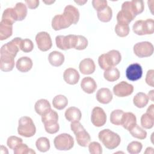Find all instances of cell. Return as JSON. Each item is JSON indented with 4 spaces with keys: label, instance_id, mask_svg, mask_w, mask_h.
<instances>
[{
    "label": "cell",
    "instance_id": "49",
    "mask_svg": "<svg viewBox=\"0 0 154 154\" xmlns=\"http://www.w3.org/2000/svg\"><path fill=\"white\" fill-rule=\"evenodd\" d=\"M153 77H154V70L152 69L149 70L147 72L146 76V82L151 87L154 86Z\"/></svg>",
    "mask_w": 154,
    "mask_h": 154
},
{
    "label": "cell",
    "instance_id": "3",
    "mask_svg": "<svg viewBox=\"0 0 154 154\" xmlns=\"http://www.w3.org/2000/svg\"><path fill=\"white\" fill-rule=\"evenodd\" d=\"M98 138L104 146L109 150L117 147L121 141L120 137L108 129L100 131L98 134Z\"/></svg>",
    "mask_w": 154,
    "mask_h": 154
},
{
    "label": "cell",
    "instance_id": "6",
    "mask_svg": "<svg viewBox=\"0 0 154 154\" xmlns=\"http://www.w3.org/2000/svg\"><path fill=\"white\" fill-rule=\"evenodd\" d=\"M136 17L131 6V1H125L122 5V10L117 13V23L129 25Z\"/></svg>",
    "mask_w": 154,
    "mask_h": 154
},
{
    "label": "cell",
    "instance_id": "9",
    "mask_svg": "<svg viewBox=\"0 0 154 154\" xmlns=\"http://www.w3.org/2000/svg\"><path fill=\"white\" fill-rule=\"evenodd\" d=\"M22 40L20 37H16L4 45L1 48V54L7 55L14 58L20 49V45Z\"/></svg>",
    "mask_w": 154,
    "mask_h": 154
},
{
    "label": "cell",
    "instance_id": "19",
    "mask_svg": "<svg viewBox=\"0 0 154 154\" xmlns=\"http://www.w3.org/2000/svg\"><path fill=\"white\" fill-rule=\"evenodd\" d=\"M14 67V58L4 54H1L0 69L3 72H9Z\"/></svg>",
    "mask_w": 154,
    "mask_h": 154
},
{
    "label": "cell",
    "instance_id": "40",
    "mask_svg": "<svg viewBox=\"0 0 154 154\" xmlns=\"http://www.w3.org/2000/svg\"><path fill=\"white\" fill-rule=\"evenodd\" d=\"M154 22L152 19H147L143 20V28L144 35L152 34L154 32Z\"/></svg>",
    "mask_w": 154,
    "mask_h": 154
},
{
    "label": "cell",
    "instance_id": "12",
    "mask_svg": "<svg viewBox=\"0 0 154 154\" xmlns=\"http://www.w3.org/2000/svg\"><path fill=\"white\" fill-rule=\"evenodd\" d=\"M72 24H73L72 21L64 13L55 15L52 20V27L55 31L67 28Z\"/></svg>",
    "mask_w": 154,
    "mask_h": 154
},
{
    "label": "cell",
    "instance_id": "52",
    "mask_svg": "<svg viewBox=\"0 0 154 154\" xmlns=\"http://www.w3.org/2000/svg\"><path fill=\"white\" fill-rule=\"evenodd\" d=\"M153 91L154 90H150L149 93H148V98L149 99H150L152 101H153V97H154V94H153Z\"/></svg>",
    "mask_w": 154,
    "mask_h": 154
},
{
    "label": "cell",
    "instance_id": "27",
    "mask_svg": "<svg viewBox=\"0 0 154 154\" xmlns=\"http://www.w3.org/2000/svg\"><path fill=\"white\" fill-rule=\"evenodd\" d=\"M51 104L46 99H41L38 100L34 105V109L35 112L40 116H42L45 112L50 109Z\"/></svg>",
    "mask_w": 154,
    "mask_h": 154
},
{
    "label": "cell",
    "instance_id": "23",
    "mask_svg": "<svg viewBox=\"0 0 154 154\" xmlns=\"http://www.w3.org/2000/svg\"><path fill=\"white\" fill-rule=\"evenodd\" d=\"M137 123L136 116L131 112H124L121 125L126 129L129 131L134 125Z\"/></svg>",
    "mask_w": 154,
    "mask_h": 154
},
{
    "label": "cell",
    "instance_id": "10",
    "mask_svg": "<svg viewBox=\"0 0 154 154\" xmlns=\"http://www.w3.org/2000/svg\"><path fill=\"white\" fill-rule=\"evenodd\" d=\"M134 52L139 58L148 57L153 53V46L149 42H142L134 46Z\"/></svg>",
    "mask_w": 154,
    "mask_h": 154
},
{
    "label": "cell",
    "instance_id": "41",
    "mask_svg": "<svg viewBox=\"0 0 154 154\" xmlns=\"http://www.w3.org/2000/svg\"><path fill=\"white\" fill-rule=\"evenodd\" d=\"M14 154H26V153H35V152L32 149L29 148L26 144L21 143L16 146L14 149Z\"/></svg>",
    "mask_w": 154,
    "mask_h": 154
},
{
    "label": "cell",
    "instance_id": "20",
    "mask_svg": "<svg viewBox=\"0 0 154 154\" xmlns=\"http://www.w3.org/2000/svg\"><path fill=\"white\" fill-rule=\"evenodd\" d=\"M81 87L84 92L88 94H91L95 91L97 88V84L93 78L88 76L82 79Z\"/></svg>",
    "mask_w": 154,
    "mask_h": 154
},
{
    "label": "cell",
    "instance_id": "38",
    "mask_svg": "<svg viewBox=\"0 0 154 154\" xmlns=\"http://www.w3.org/2000/svg\"><path fill=\"white\" fill-rule=\"evenodd\" d=\"M143 148L141 143L137 141H134L130 143L127 146V150L130 154H137L139 153Z\"/></svg>",
    "mask_w": 154,
    "mask_h": 154
},
{
    "label": "cell",
    "instance_id": "21",
    "mask_svg": "<svg viewBox=\"0 0 154 154\" xmlns=\"http://www.w3.org/2000/svg\"><path fill=\"white\" fill-rule=\"evenodd\" d=\"M32 64V61L30 58L28 57H22L17 60L16 66L19 71L25 73L31 69Z\"/></svg>",
    "mask_w": 154,
    "mask_h": 154
},
{
    "label": "cell",
    "instance_id": "42",
    "mask_svg": "<svg viewBox=\"0 0 154 154\" xmlns=\"http://www.w3.org/2000/svg\"><path fill=\"white\" fill-rule=\"evenodd\" d=\"M34 48V44L28 38L22 39L20 45V49L24 52H29L32 51Z\"/></svg>",
    "mask_w": 154,
    "mask_h": 154
},
{
    "label": "cell",
    "instance_id": "47",
    "mask_svg": "<svg viewBox=\"0 0 154 154\" xmlns=\"http://www.w3.org/2000/svg\"><path fill=\"white\" fill-rule=\"evenodd\" d=\"M143 23V20H137L134 23L132 26V29H133V31L135 32V34L138 35H144Z\"/></svg>",
    "mask_w": 154,
    "mask_h": 154
},
{
    "label": "cell",
    "instance_id": "11",
    "mask_svg": "<svg viewBox=\"0 0 154 154\" xmlns=\"http://www.w3.org/2000/svg\"><path fill=\"white\" fill-rule=\"evenodd\" d=\"M35 42L38 48L43 52L49 50L52 45L50 35L45 31H42L37 34Z\"/></svg>",
    "mask_w": 154,
    "mask_h": 154
},
{
    "label": "cell",
    "instance_id": "32",
    "mask_svg": "<svg viewBox=\"0 0 154 154\" xmlns=\"http://www.w3.org/2000/svg\"><path fill=\"white\" fill-rule=\"evenodd\" d=\"M103 76L106 81L114 82L119 79L120 72L117 68L112 67L105 70Z\"/></svg>",
    "mask_w": 154,
    "mask_h": 154
},
{
    "label": "cell",
    "instance_id": "7",
    "mask_svg": "<svg viewBox=\"0 0 154 154\" xmlns=\"http://www.w3.org/2000/svg\"><path fill=\"white\" fill-rule=\"evenodd\" d=\"M54 144L57 150H69L73 147L74 140L69 134H60L55 137Z\"/></svg>",
    "mask_w": 154,
    "mask_h": 154
},
{
    "label": "cell",
    "instance_id": "2",
    "mask_svg": "<svg viewBox=\"0 0 154 154\" xmlns=\"http://www.w3.org/2000/svg\"><path fill=\"white\" fill-rule=\"evenodd\" d=\"M58 120L57 112L51 108L42 116V122L44 124L45 131L51 134H55L59 131L60 126Z\"/></svg>",
    "mask_w": 154,
    "mask_h": 154
},
{
    "label": "cell",
    "instance_id": "31",
    "mask_svg": "<svg viewBox=\"0 0 154 154\" xmlns=\"http://www.w3.org/2000/svg\"><path fill=\"white\" fill-rule=\"evenodd\" d=\"M17 17V20H23L27 14V8L26 5L22 2H17L13 8Z\"/></svg>",
    "mask_w": 154,
    "mask_h": 154
},
{
    "label": "cell",
    "instance_id": "36",
    "mask_svg": "<svg viewBox=\"0 0 154 154\" xmlns=\"http://www.w3.org/2000/svg\"><path fill=\"white\" fill-rule=\"evenodd\" d=\"M124 111L121 109H116L112 111L110 114V122L115 125H121L122 120Z\"/></svg>",
    "mask_w": 154,
    "mask_h": 154
},
{
    "label": "cell",
    "instance_id": "37",
    "mask_svg": "<svg viewBox=\"0 0 154 154\" xmlns=\"http://www.w3.org/2000/svg\"><path fill=\"white\" fill-rule=\"evenodd\" d=\"M141 125L145 129H151L154 125V117L146 112L141 117Z\"/></svg>",
    "mask_w": 154,
    "mask_h": 154
},
{
    "label": "cell",
    "instance_id": "53",
    "mask_svg": "<svg viewBox=\"0 0 154 154\" xmlns=\"http://www.w3.org/2000/svg\"><path fill=\"white\" fill-rule=\"evenodd\" d=\"M76 3H77V4H78L79 5H84L85 3H86L87 2V1H75Z\"/></svg>",
    "mask_w": 154,
    "mask_h": 154
},
{
    "label": "cell",
    "instance_id": "26",
    "mask_svg": "<svg viewBox=\"0 0 154 154\" xmlns=\"http://www.w3.org/2000/svg\"><path fill=\"white\" fill-rule=\"evenodd\" d=\"M13 25L2 20L0 22V40H4L11 36Z\"/></svg>",
    "mask_w": 154,
    "mask_h": 154
},
{
    "label": "cell",
    "instance_id": "5",
    "mask_svg": "<svg viewBox=\"0 0 154 154\" xmlns=\"http://www.w3.org/2000/svg\"><path fill=\"white\" fill-rule=\"evenodd\" d=\"M35 126L29 117L23 116L19 119L17 132L20 135L26 138L31 137L35 135Z\"/></svg>",
    "mask_w": 154,
    "mask_h": 154
},
{
    "label": "cell",
    "instance_id": "8",
    "mask_svg": "<svg viewBox=\"0 0 154 154\" xmlns=\"http://www.w3.org/2000/svg\"><path fill=\"white\" fill-rule=\"evenodd\" d=\"M77 35L70 34L68 35H57L55 37L57 46L61 50H67L75 47Z\"/></svg>",
    "mask_w": 154,
    "mask_h": 154
},
{
    "label": "cell",
    "instance_id": "34",
    "mask_svg": "<svg viewBox=\"0 0 154 154\" xmlns=\"http://www.w3.org/2000/svg\"><path fill=\"white\" fill-rule=\"evenodd\" d=\"M97 17L102 22H109L112 16V11L111 7L107 6L104 9L97 11Z\"/></svg>",
    "mask_w": 154,
    "mask_h": 154
},
{
    "label": "cell",
    "instance_id": "44",
    "mask_svg": "<svg viewBox=\"0 0 154 154\" xmlns=\"http://www.w3.org/2000/svg\"><path fill=\"white\" fill-rule=\"evenodd\" d=\"M87 46H88L87 39L82 35H78L77 41H76L75 49L77 50H84L87 47Z\"/></svg>",
    "mask_w": 154,
    "mask_h": 154
},
{
    "label": "cell",
    "instance_id": "17",
    "mask_svg": "<svg viewBox=\"0 0 154 154\" xmlns=\"http://www.w3.org/2000/svg\"><path fill=\"white\" fill-rule=\"evenodd\" d=\"M80 72L84 75H90L92 74L96 69L95 64L94 61L89 58L82 60L79 66Z\"/></svg>",
    "mask_w": 154,
    "mask_h": 154
},
{
    "label": "cell",
    "instance_id": "39",
    "mask_svg": "<svg viewBox=\"0 0 154 154\" xmlns=\"http://www.w3.org/2000/svg\"><path fill=\"white\" fill-rule=\"evenodd\" d=\"M130 31L129 25H122L117 23L115 26V32L117 35L121 37L127 36Z\"/></svg>",
    "mask_w": 154,
    "mask_h": 154
},
{
    "label": "cell",
    "instance_id": "22",
    "mask_svg": "<svg viewBox=\"0 0 154 154\" xmlns=\"http://www.w3.org/2000/svg\"><path fill=\"white\" fill-rule=\"evenodd\" d=\"M65 117L69 122H79L81 119L80 109L75 106H70L65 111Z\"/></svg>",
    "mask_w": 154,
    "mask_h": 154
},
{
    "label": "cell",
    "instance_id": "43",
    "mask_svg": "<svg viewBox=\"0 0 154 154\" xmlns=\"http://www.w3.org/2000/svg\"><path fill=\"white\" fill-rule=\"evenodd\" d=\"M131 5L133 9V11L135 16L141 13L144 8V2L143 1H131Z\"/></svg>",
    "mask_w": 154,
    "mask_h": 154
},
{
    "label": "cell",
    "instance_id": "48",
    "mask_svg": "<svg viewBox=\"0 0 154 154\" xmlns=\"http://www.w3.org/2000/svg\"><path fill=\"white\" fill-rule=\"evenodd\" d=\"M92 5L97 11H100L108 6L107 1L104 0H93L92 1Z\"/></svg>",
    "mask_w": 154,
    "mask_h": 154
},
{
    "label": "cell",
    "instance_id": "16",
    "mask_svg": "<svg viewBox=\"0 0 154 154\" xmlns=\"http://www.w3.org/2000/svg\"><path fill=\"white\" fill-rule=\"evenodd\" d=\"M80 76L78 72L73 68L66 69L63 73V79L65 82L70 85H75L79 81Z\"/></svg>",
    "mask_w": 154,
    "mask_h": 154
},
{
    "label": "cell",
    "instance_id": "25",
    "mask_svg": "<svg viewBox=\"0 0 154 154\" xmlns=\"http://www.w3.org/2000/svg\"><path fill=\"white\" fill-rule=\"evenodd\" d=\"M63 13L67 16L72 21L73 24H76L79 19V12L78 10L72 5L66 6Z\"/></svg>",
    "mask_w": 154,
    "mask_h": 154
},
{
    "label": "cell",
    "instance_id": "14",
    "mask_svg": "<svg viewBox=\"0 0 154 154\" xmlns=\"http://www.w3.org/2000/svg\"><path fill=\"white\" fill-rule=\"evenodd\" d=\"M134 91V86L126 81H122L113 87L114 94L118 97H126L131 95Z\"/></svg>",
    "mask_w": 154,
    "mask_h": 154
},
{
    "label": "cell",
    "instance_id": "13",
    "mask_svg": "<svg viewBox=\"0 0 154 154\" xmlns=\"http://www.w3.org/2000/svg\"><path fill=\"white\" fill-rule=\"evenodd\" d=\"M91 121L96 127L103 126L106 122V115L104 110L99 106L94 107L91 112Z\"/></svg>",
    "mask_w": 154,
    "mask_h": 154
},
{
    "label": "cell",
    "instance_id": "46",
    "mask_svg": "<svg viewBox=\"0 0 154 154\" xmlns=\"http://www.w3.org/2000/svg\"><path fill=\"white\" fill-rule=\"evenodd\" d=\"M88 150L91 154H101L102 153L101 145L96 141H93L88 144Z\"/></svg>",
    "mask_w": 154,
    "mask_h": 154
},
{
    "label": "cell",
    "instance_id": "50",
    "mask_svg": "<svg viewBox=\"0 0 154 154\" xmlns=\"http://www.w3.org/2000/svg\"><path fill=\"white\" fill-rule=\"evenodd\" d=\"M25 2L30 9H35L39 5V1L38 0H26Z\"/></svg>",
    "mask_w": 154,
    "mask_h": 154
},
{
    "label": "cell",
    "instance_id": "33",
    "mask_svg": "<svg viewBox=\"0 0 154 154\" xmlns=\"http://www.w3.org/2000/svg\"><path fill=\"white\" fill-rule=\"evenodd\" d=\"M128 131L132 137L140 140H144L147 137V132L140 127L137 123L134 125Z\"/></svg>",
    "mask_w": 154,
    "mask_h": 154
},
{
    "label": "cell",
    "instance_id": "45",
    "mask_svg": "<svg viewBox=\"0 0 154 154\" xmlns=\"http://www.w3.org/2000/svg\"><path fill=\"white\" fill-rule=\"evenodd\" d=\"M21 143H22V139L16 136H10L8 138L7 141V144L8 147L13 150L16 146Z\"/></svg>",
    "mask_w": 154,
    "mask_h": 154
},
{
    "label": "cell",
    "instance_id": "24",
    "mask_svg": "<svg viewBox=\"0 0 154 154\" xmlns=\"http://www.w3.org/2000/svg\"><path fill=\"white\" fill-rule=\"evenodd\" d=\"M48 60L49 63L55 67H59L61 66L64 61V55L58 51H52L48 56Z\"/></svg>",
    "mask_w": 154,
    "mask_h": 154
},
{
    "label": "cell",
    "instance_id": "28",
    "mask_svg": "<svg viewBox=\"0 0 154 154\" xmlns=\"http://www.w3.org/2000/svg\"><path fill=\"white\" fill-rule=\"evenodd\" d=\"M149 102V98L147 94L143 92H139L134 97L133 103L135 106L139 108L145 107Z\"/></svg>",
    "mask_w": 154,
    "mask_h": 154
},
{
    "label": "cell",
    "instance_id": "15",
    "mask_svg": "<svg viewBox=\"0 0 154 154\" xmlns=\"http://www.w3.org/2000/svg\"><path fill=\"white\" fill-rule=\"evenodd\" d=\"M143 75V69L138 63L130 64L126 70V76L131 81H135L140 79Z\"/></svg>",
    "mask_w": 154,
    "mask_h": 154
},
{
    "label": "cell",
    "instance_id": "1",
    "mask_svg": "<svg viewBox=\"0 0 154 154\" xmlns=\"http://www.w3.org/2000/svg\"><path fill=\"white\" fill-rule=\"evenodd\" d=\"M121 60L122 56L120 52L117 50H111L100 55L98 58V63L102 69L106 70L117 66Z\"/></svg>",
    "mask_w": 154,
    "mask_h": 154
},
{
    "label": "cell",
    "instance_id": "18",
    "mask_svg": "<svg viewBox=\"0 0 154 154\" xmlns=\"http://www.w3.org/2000/svg\"><path fill=\"white\" fill-rule=\"evenodd\" d=\"M97 100L102 104H107L112 99V94L108 88H101L96 94Z\"/></svg>",
    "mask_w": 154,
    "mask_h": 154
},
{
    "label": "cell",
    "instance_id": "4",
    "mask_svg": "<svg viewBox=\"0 0 154 154\" xmlns=\"http://www.w3.org/2000/svg\"><path fill=\"white\" fill-rule=\"evenodd\" d=\"M71 130L76 137L77 143L82 147H87L90 143L91 138L79 122H73L70 124Z\"/></svg>",
    "mask_w": 154,
    "mask_h": 154
},
{
    "label": "cell",
    "instance_id": "54",
    "mask_svg": "<svg viewBox=\"0 0 154 154\" xmlns=\"http://www.w3.org/2000/svg\"><path fill=\"white\" fill-rule=\"evenodd\" d=\"M43 2H45V4H52V3H54V1H50V2H46V1H43Z\"/></svg>",
    "mask_w": 154,
    "mask_h": 154
},
{
    "label": "cell",
    "instance_id": "30",
    "mask_svg": "<svg viewBox=\"0 0 154 154\" xmlns=\"http://www.w3.org/2000/svg\"><path fill=\"white\" fill-rule=\"evenodd\" d=\"M68 104L67 98L62 94H58L55 96L52 100L53 106L58 109H63Z\"/></svg>",
    "mask_w": 154,
    "mask_h": 154
},
{
    "label": "cell",
    "instance_id": "35",
    "mask_svg": "<svg viewBox=\"0 0 154 154\" xmlns=\"http://www.w3.org/2000/svg\"><path fill=\"white\" fill-rule=\"evenodd\" d=\"M37 149L41 152H46L50 149V142L46 137H40L35 142Z\"/></svg>",
    "mask_w": 154,
    "mask_h": 154
},
{
    "label": "cell",
    "instance_id": "51",
    "mask_svg": "<svg viewBox=\"0 0 154 154\" xmlns=\"http://www.w3.org/2000/svg\"><path fill=\"white\" fill-rule=\"evenodd\" d=\"M146 112L148 113L149 114H150V116L154 117V105H153V104L150 105L148 107Z\"/></svg>",
    "mask_w": 154,
    "mask_h": 154
},
{
    "label": "cell",
    "instance_id": "29",
    "mask_svg": "<svg viewBox=\"0 0 154 154\" xmlns=\"http://www.w3.org/2000/svg\"><path fill=\"white\" fill-rule=\"evenodd\" d=\"M1 20L12 25L17 20L13 8H7L4 11Z\"/></svg>",
    "mask_w": 154,
    "mask_h": 154
}]
</instances>
